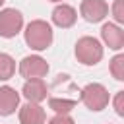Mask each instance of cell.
<instances>
[{"mask_svg": "<svg viewBox=\"0 0 124 124\" xmlns=\"http://www.w3.org/2000/svg\"><path fill=\"white\" fill-rule=\"evenodd\" d=\"M23 37H25V43H27L29 48L41 52V50H46L52 45V27L45 19H33V21L27 23Z\"/></svg>", "mask_w": 124, "mask_h": 124, "instance_id": "1", "label": "cell"}, {"mask_svg": "<svg viewBox=\"0 0 124 124\" xmlns=\"http://www.w3.org/2000/svg\"><path fill=\"white\" fill-rule=\"evenodd\" d=\"M74 52H76L78 62H81L83 66H95L103 58V45L99 43V39L85 35V37L78 39Z\"/></svg>", "mask_w": 124, "mask_h": 124, "instance_id": "2", "label": "cell"}, {"mask_svg": "<svg viewBox=\"0 0 124 124\" xmlns=\"http://www.w3.org/2000/svg\"><path fill=\"white\" fill-rule=\"evenodd\" d=\"M79 101L89 108V110H103L107 108L108 101H110V95H108V89L103 85V83H87L83 89H81V95H79Z\"/></svg>", "mask_w": 124, "mask_h": 124, "instance_id": "3", "label": "cell"}, {"mask_svg": "<svg viewBox=\"0 0 124 124\" xmlns=\"http://www.w3.org/2000/svg\"><path fill=\"white\" fill-rule=\"evenodd\" d=\"M23 29V16L16 8H4L0 10V37L14 39Z\"/></svg>", "mask_w": 124, "mask_h": 124, "instance_id": "4", "label": "cell"}, {"mask_svg": "<svg viewBox=\"0 0 124 124\" xmlns=\"http://www.w3.org/2000/svg\"><path fill=\"white\" fill-rule=\"evenodd\" d=\"M19 74L21 78L25 79H35V78H45L48 74V64L43 56L39 54H31V56H25L21 62H19Z\"/></svg>", "mask_w": 124, "mask_h": 124, "instance_id": "5", "label": "cell"}, {"mask_svg": "<svg viewBox=\"0 0 124 124\" xmlns=\"http://www.w3.org/2000/svg\"><path fill=\"white\" fill-rule=\"evenodd\" d=\"M79 14L89 23H99L108 16V4L105 0H81Z\"/></svg>", "mask_w": 124, "mask_h": 124, "instance_id": "6", "label": "cell"}, {"mask_svg": "<svg viewBox=\"0 0 124 124\" xmlns=\"http://www.w3.org/2000/svg\"><path fill=\"white\" fill-rule=\"evenodd\" d=\"M21 95L27 99V103H41L46 99L48 95V87L45 83L43 78H35V79H25L23 87H21Z\"/></svg>", "mask_w": 124, "mask_h": 124, "instance_id": "7", "label": "cell"}, {"mask_svg": "<svg viewBox=\"0 0 124 124\" xmlns=\"http://www.w3.org/2000/svg\"><path fill=\"white\" fill-rule=\"evenodd\" d=\"M101 39L110 50H120L124 46V31L116 23H103L101 27Z\"/></svg>", "mask_w": 124, "mask_h": 124, "instance_id": "8", "label": "cell"}, {"mask_svg": "<svg viewBox=\"0 0 124 124\" xmlns=\"http://www.w3.org/2000/svg\"><path fill=\"white\" fill-rule=\"evenodd\" d=\"M46 112L37 103H25L19 107V124H45Z\"/></svg>", "mask_w": 124, "mask_h": 124, "instance_id": "9", "label": "cell"}, {"mask_svg": "<svg viewBox=\"0 0 124 124\" xmlns=\"http://www.w3.org/2000/svg\"><path fill=\"white\" fill-rule=\"evenodd\" d=\"M17 107H19V93L10 85H2L0 87V116L14 114Z\"/></svg>", "mask_w": 124, "mask_h": 124, "instance_id": "10", "label": "cell"}, {"mask_svg": "<svg viewBox=\"0 0 124 124\" xmlns=\"http://www.w3.org/2000/svg\"><path fill=\"white\" fill-rule=\"evenodd\" d=\"M52 23L54 25H58V27H62V29H68V27H72L74 23H76V19H78V12H76V8H72L70 4H58L54 10H52Z\"/></svg>", "mask_w": 124, "mask_h": 124, "instance_id": "11", "label": "cell"}, {"mask_svg": "<svg viewBox=\"0 0 124 124\" xmlns=\"http://www.w3.org/2000/svg\"><path fill=\"white\" fill-rule=\"evenodd\" d=\"M78 101L74 99H60V97H50L48 99V108H52L56 114H70Z\"/></svg>", "mask_w": 124, "mask_h": 124, "instance_id": "12", "label": "cell"}, {"mask_svg": "<svg viewBox=\"0 0 124 124\" xmlns=\"http://www.w3.org/2000/svg\"><path fill=\"white\" fill-rule=\"evenodd\" d=\"M16 74V60L8 52H0V81L14 78Z\"/></svg>", "mask_w": 124, "mask_h": 124, "instance_id": "13", "label": "cell"}, {"mask_svg": "<svg viewBox=\"0 0 124 124\" xmlns=\"http://www.w3.org/2000/svg\"><path fill=\"white\" fill-rule=\"evenodd\" d=\"M108 70H110V74H112L114 79L122 81V79H124V54H116V56L110 60Z\"/></svg>", "mask_w": 124, "mask_h": 124, "instance_id": "14", "label": "cell"}, {"mask_svg": "<svg viewBox=\"0 0 124 124\" xmlns=\"http://www.w3.org/2000/svg\"><path fill=\"white\" fill-rule=\"evenodd\" d=\"M110 10H112V17H114L116 25L124 23V0H114Z\"/></svg>", "mask_w": 124, "mask_h": 124, "instance_id": "15", "label": "cell"}, {"mask_svg": "<svg viewBox=\"0 0 124 124\" xmlns=\"http://www.w3.org/2000/svg\"><path fill=\"white\" fill-rule=\"evenodd\" d=\"M112 105H114V110H116V114H118V116H124V91H118V93L114 95V101H112Z\"/></svg>", "mask_w": 124, "mask_h": 124, "instance_id": "16", "label": "cell"}, {"mask_svg": "<svg viewBox=\"0 0 124 124\" xmlns=\"http://www.w3.org/2000/svg\"><path fill=\"white\" fill-rule=\"evenodd\" d=\"M48 124H76L70 114H56L48 120Z\"/></svg>", "mask_w": 124, "mask_h": 124, "instance_id": "17", "label": "cell"}, {"mask_svg": "<svg viewBox=\"0 0 124 124\" xmlns=\"http://www.w3.org/2000/svg\"><path fill=\"white\" fill-rule=\"evenodd\" d=\"M48 2H56V4H64V0H48Z\"/></svg>", "mask_w": 124, "mask_h": 124, "instance_id": "18", "label": "cell"}, {"mask_svg": "<svg viewBox=\"0 0 124 124\" xmlns=\"http://www.w3.org/2000/svg\"><path fill=\"white\" fill-rule=\"evenodd\" d=\"M4 2H6V0H0V6H2V4H4Z\"/></svg>", "mask_w": 124, "mask_h": 124, "instance_id": "19", "label": "cell"}]
</instances>
